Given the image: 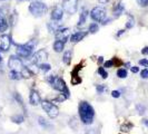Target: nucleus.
<instances>
[{"label":"nucleus","instance_id":"f257e3e1","mask_svg":"<svg viewBox=\"0 0 148 134\" xmlns=\"http://www.w3.org/2000/svg\"><path fill=\"white\" fill-rule=\"evenodd\" d=\"M79 116L84 124H91L95 117V110L87 102H82L79 104Z\"/></svg>","mask_w":148,"mask_h":134},{"label":"nucleus","instance_id":"f03ea898","mask_svg":"<svg viewBox=\"0 0 148 134\" xmlns=\"http://www.w3.org/2000/svg\"><path fill=\"white\" fill-rule=\"evenodd\" d=\"M47 81L49 82V84H50L56 90H58V92H60V93L65 94V95L67 96V98L70 96V95H69V90H68V88H67L66 83L64 82L62 78H60V77H58V76H52L51 75V76H48Z\"/></svg>","mask_w":148,"mask_h":134},{"label":"nucleus","instance_id":"7ed1b4c3","mask_svg":"<svg viewBox=\"0 0 148 134\" xmlns=\"http://www.w3.org/2000/svg\"><path fill=\"white\" fill-rule=\"evenodd\" d=\"M29 11L31 15H34L35 17H42L47 14L48 11V6L42 2V1H32L29 5Z\"/></svg>","mask_w":148,"mask_h":134},{"label":"nucleus","instance_id":"20e7f679","mask_svg":"<svg viewBox=\"0 0 148 134\" xmlns=\"http://www.w3.org/2000/svg\"><path fill=\"white\" fill-rule=\"evenodd\" d=\"M35 46H36L35 41H29V43L23 45L16 44V48H17L16 52H17L18 56L23 57V58H27V57H29L30 55L32 54L34 49H35Z\"/></svg>","mask_w":148,"mask_h":134},{"label":"nucleus","instance_id":"39448f33","mask_svg":"<svg viewBox=\"0 0 148 134\" xmlns=\"http://www.w3.org/2000/svg\"><path fill=\"white\" fill-rule=\"evenodd\" d=\"M41 107L44 108V111L48 114V116L50 119H55L59 115V108L56 106L55 104H52L51 102L48 101H41Z\"/></svg>","mask_w":148,"mask_h":134},{"label":"nucleus","instance_id":"423d86ee","mask_svg":"<svg viewBox=\"0 0 148 134\" xmlns=\"http://www.w3.org/2000/svg\"><path fill=\"white\" fill-rule=\"evenodd\" d=\"M90 17L97 22H103L107 19V11L103 7H95L90 11Z\"/></svg>","mask_w":148,"mask_h":134},{"label":"nucleus","instance_id":"0eeeda50","mask_svg":"<svg viewBox=\"0 0 148 134\" xmlns=\"http://www.w3.org/2000/svg\"><path fill=\"white\" fill-rule=\"evenodd\" d=\"M61 7L67 14L74 15L78 9V0H64L61 3Z\"/></svg>","mask_w":148,"mask_h":134},{"label":"nucleus","instance_id":"6e6552de","mask_svg":"<svg viewBox=\"0 0 148 134\" xmlns=\"http://www.w3.org/2000/svg\"><path fill=\"white\" fill-rule=\"evenodd\" d=\"M47 58H48V52H46L45 49H40V50L35 52V55L32 56V64H36V65L39 66L40 64L46 61Z\"/></svg>","mask_w":148,"mask_h":134},{"label":"nucleus","instance_id":"1a4fd4ad","mask_svg":"<svg viewBox=\"0 0 148 134\" xmlns=\"http://www.w3.org/2000/svg\"><path fill=\"white\" fill-rule=\"evenodd\" d=\"M55 34H56V39L62 43H67L68 39L70 38V29L68 28H59Z\"/></svg>","mask_w":148,"mask_h":134},{"label":"nucleus","instance_id":"9d476101","mask_svg":"<svg viewBox=\"0 0 148 134\" xmlns=\"http://www.w3.org/2000/svg\"><path fill=\"white\" fill-rule=\"evenodd\" d=\"M8 66L10 69L18 70V69H21L23 65H22V61L20 58H18L17 56H10V58L8 60Z\"/></svg>","mask_w":148,"mask_h":134},{"label":"nucleus","instance_id":"9b49d317","mask_svg":"<svg viewBox=\"0 0 148 134\" xmlns=\"http://www.w3.org/2000/svg\"><path fill=\"white\" fill-rule=\"evenodd\" d=\"M51 20H55V21H59L62 19V17H64V9L62 7H60V6H56V7H53V9L51 10Z\"/></svg>","mask_w":148,"mask_h":134},{"label":"nucleus","instance_id":"f8f14e48","mask_svg":"<svg viewBox=\"0 0 148 134\" xmlns=\"http://www.w3.org/2000/svg\"><path fill=\"white\" fill-rule=\"evenodd\" d=\"M1 43H0V50L2 52H8L11 45V38L9 37L8 35H2L0 38Z\"/></svg>","mask_w":148,"mask_h":134},{"label":"nucleus","instance_id":"ddd939ff","mask_svg":"<svg viewBox=\"0 0 148 134\" xmlns=\"http://www.w3.org/2000/svg\"><path fill=\"white\" fill-rule=\"evenodd\" d=\"M29 101L31 105H39L41 103V98H40V95L38 94V92L36 90H31L29 95Z\"/></svg>","mask_w":148,"mask_h":134},{"label":"nucleus","instance_id":"4468645a","mask_svg":"<svg viewBox=\"0 0 148 134\" xmlns=\"http://www.w3.org/2000/svg\"><path fill=\"white\" fill-rule=\"evenodd\" d=\"M125 11V6L123 2H118L117 5H115L114 8H112V12H114V17L115 18H118L120 16L124 14Z\"/></svg>","mask_w":148,"mask_h":134},{"label":"nucleus","instance_id":"2eb2a0df","mask_svg":"<svg viewBox=\"0 0 148 134\" xmlns=\"http://www.w3.org/2000/svg\"><path fill=\"white\" fill-rule=\"evenodd\" d=\"M86 35H87L86 31H76L75 34H73V35L70 36V41H73V43H78V41H80V40H82L84 38L86 37Z\"/></svg>","mask_w":148,"mask_h":134},{"label":"nucleus","instance_id":"dca6fc26","mask_svg":"<svg viewBox=\"0 0 148 134\" xmlns=\"http://www.w3.org/2000/svg\"><path fill=\"white\" fill-rule=\"evenodd\" d=\"M8 29V21L6 19V17L3 15H1L0 12V32H3Z\"/></svg>","mask_w":148,"mask_h":134},{"label":"nucleus","instance_id":"f3484780","mask_svg":"<svg viewBox=\"0 0 148 134\" xmlns=\"http://www.w3.org/2000/svg\"><path fill=\"white\" fill-rule=\"evenodd\" d=\"M87 16H88V10L84 9L80 14V17H79V20H78V27H82V25L86 22V19H87Z\"/></svg>","mask_w":148,"mask_h":134},{"label":"nucleus","instance_id":"a211bd4d","mask_svg":"<svg viewBox=\"0 0 148 134\" xmlns=\"http://www.w3.org/2000/svg\"><path fill=\"white\" fill-rule=\"evenodd\" d=\"M64 48H65V43H62L60 40H56L53 43V49L56 52H61L64 50Z\"/></svg>","mask_w":148,"mask_h":134},{"label":"nucleus","instance_id":"6ab92c4d","mask_svg":"<svg viewBox=\"0 0 148 134\" xmlns=\"http://www.w3.org/2000/svg\"><path fill=\"white\" fill-rule=\"evenodd\" d=\"M9 77H10L11 79H14V81H19V79L22 78V75L20 72L15 70V69H11V72L9 73Z\"/></svg>","mask_w":148,"mask_h":134},{"label":"nucleus","instance_id":"aec40b11","mask_svg":"<svg viewBox=\"0 0 148 134\" xmlns=\"http://www.w3.org/2000/svg\"><path fill=\"white\" fill-rule=\"evenodd\" d=\"M20 73H21L23 78H30V77H32V73L30 72L29 68H27V67H22Z\"/></svg>","mask_w":148,"mask_h":134},{"label":"nucleus","instance_id":"412c9836","mask_svg":"<svg viewBox=\"0 0 148 134\" xmlns=\"http://www.w3.org/2000/svg\"><path fill=\"white\" fill-rule=\"evenodd\" d=\"M62 60L66 65H70V61H71V52H66L64 54V57H62Z\"/></svg>","mask_w":148,"mask_h":134},{"label":"nucleus","instance_id":"4be33fe9","mask_svg":"<svg viewBox=\"0 0 148 134\" xmlns=\"http://www.w3.org/2000/svg\"><path fill=\"white\" fill-rule=\"evenodd\" d=\"M98 30H99V27H98L96 22H92V23L89 25V32L90 34H96Z\"/></svg>","mask_w":148,"mask_h":134},{"label":"nucleus","instance_id":"5701e85b","mask_svg":"<svg viewBox=\"0 0 148 134\" xmlns=\"http://www.w3.org/2000/svg\"><path fill=\"white\" fill-rule=\"evenodd\" d=\"M128 73H127V70L125 68H120L117 70V76H118L119 78H126Z\"/></svg>","mask_w":148,"mask_h":134},{"label":"nucleus","instance_id":"b1692460","mask_svg":"<svg viewBox=\"0 0 148 134\" xmlns=\"http://www.w3.org/2000/svg\"><path fill=\"white\" fill-rule=\"evenodd\" d=\"M134 25H135V20H134V18L132 16H128V20L126 22V28L127 29H130V28H133Z\"/></svg>","mask_w":148,"mask_h":134},{"label":"nucleus","instance_id":"393cba45","mask_svg":"<svg viewBox=\"0 0 148 134\" xmlns=\"http://www.w3.org/2000/svg\"><path fill=\"white\" fill-rule=\"evenodd\" d=\"M98 74L101 76V78H104V79H106L107 77H108V73L106 72V69H105L104 67H99L98 68Z\"/></svg>","mask_w":148,"mask_h":134},{"label":"nucleus","instance_id":"a878e982","mask_svg":"<svg viewBox=\"0 0 148 134\" xmlns=\"http://www.w3.org/2000/svg\"><path fill=\"white\" fill-rule=\"evenodd\" d=\"M38 67H39V69H40V70H42V72H49V70L51 69V66H50L49 64H44V63H42V64H40Z\"/></svg>","mask_w":148,"mask_h":134},{"label":"nucleus","instance_id":"bb28decb","mask_svg":"<svg viewBox=\"0 0 148 134\" xmlns=\"http://www.w3.org/2000/svg\"><path fill=\"white\" fill-rule=\"evenodd\" d=\"M11 121L14 122V123H17V124H20L23 122V116L22 115H17V116H12L11 117Z\"/></svg>","mask_w":148,"mask_h":134},{"label":"nucleus","instance_id":"cd10ccee","mask_svg":"<svg viewBox=\"0 0 148 134\" xmlns=\"http://www.w3.org/2000/svg\"><path fill=\"white\" fill-rule=\"evenodd\" d=\"M96 89L99 94H103V93H105V92H107V89L108 88H107V86H106V85H97Z\"/></svg>","mask_w":148,"mask_h":134},{"label":"nucleus","instance_id":"c85d7f7f","mask_svg":"<svg viewBox=\"0 0 148 134\" xmlns=\"http://www.w3.org/2000/svg\"><path fill=\"white\" fill-rule=\"evenodd\" d=\"M38 119H39V121H38V122H39V124H40L42 127H45V128H49V127H50V124H48V123H47V121H46L45 119L39 117Z\"/></svg>","mask_w":148,"mask_h":134},{"label":"nucleus","instance_id":"c756f323","mask_svg":"<svg viewBox=\"0 0 148 134\" xmlns=\"http://www.w3.org/2000/svg\"><path fill=\"white\" fill-rule=\"evenodd\" d=\"M138 2V5L140 7H147L148 6V0H136Z\"/></svg>","mask_w":148,"mask_h":134},{"label":"nucleus","instance_id":"7c9ffc66","mask_svg":"<svg viewBox=\"0 0 148 134\" xmlns=\"http://www.w3.org/2000/svg\"><path fill=\"white\" fill-rule=\"evenodd\" d=\"M104 66L106 68H110V67L114 66V60H106L104 63Z\"/></svg>","mask_w":148,"mask_h":134},{"label":"nucleus","instance_id":"2f4dec72","mask_svg":"<svg viewBox=\"0 0 148 134\" xmlns=\"http://www.w3.org/2000/svg\"><path fill=\"white\" fill-rule=\"evenodd\" d=\"M140 76H141V78H147V77H148V69H147V68L141 70V72H140Z\"/></svg>","mask_w":148,"mask_h":134},{"label":"nucleus","instance_id":"473e14b6","mask_svg":"<svg viewBox=\"0 0 148 134\" xmlns=\"http://www.w3.org/2000/svg\"><path fill=\"white\" fill-rule=\"evenodd\" d=\"M111 96L115 97V98H118L120 96V92H118V90H112L111 92Z\"/></svg>","mask_w":148,"mask_h":134},{"label":"nucleus","instance_id":"72a5a7b5","mask_svg":"<svg viewBox=\"0 0 148 134\" xmlns=\"http://www.w3.org/2000/svg\"><path fill=\"white\" fill-rule=\"evenodd\" d=\"M139 64H140L141 66L148 67V60L147 59H140L139 60Z\"/></svg>","mask_w":148,"mask_h":134},{"label":"nucleus","instance_id":"f704fd0d","mask_svg":"<svg viewBox=\"0 0 148 134\" xmlns=\"http://www.w3.org/2000/svg\"><path fill=\"white\" fill-rule=\"evenodd\" d=\"M137 110L139 111V113H140V114H143V113L145 112V107H144L143 105L139 104V105H137Z\"/></svg>","mask_w":148,"mask_h":134},{"label":"nucleus","instance_id":"c9c22d12","mask_svg":"<svg viewBox=\"0 0 148 134\" xmlns=\"http://www.w3.org/2000/svg\"><path fill=\"white\" fill-rule=\"evenodd\" d=\"M141 54H143V55H148V46L141 49Z\"/></svg>","mask_w":148,"mask_h":134},{"label":"nucleus","instance_id":"e433bc0d","mask_svg":"<svg viewBox=\"0 0 148 134\" xmlns=\"http://www.w3.org/2000/svg\"><path fill=\"white\" fill-rule=\"evenodd\" d=\"M132 72H133V73H138V72H139V68L137 66H133L132 67Z\"/></svg>","mask_w":148,"mask_h":134},{"label":"nucleus","instance_id":"4c0bfd02","mask_svg":"<svg viewBox=\"0 0 148 134\" xmlns=\"http://www.w3.org/2000/svg\"><path fill=\"white\" fill-rule=\"evenodd\" d=\"M124 32H125V30H124V29L119 30L118 32H117V37H119V36H121V35H123V34H124Z\"/></svg>","mask_w":148,"mask_h":134},{"label":"nucleus","instance_id":"58836bf2","mask_svg":"<svg viewBox=\"0 0 148 134\" xmlns=\"http://www.w3.org/2000/svg\"><path fill=\"white\" fill-rule=\"evenodd\" d=\"M109 0H98V2L99 3H101V5H105V3H107Z\"/></svg>","mask_w":148,"mask_h":134},{"label":"nucleus","instance_id":"ea45409f","mask_svg":"<svg viewBox=\"0 0 148 134\" xmlns=\"http://www.w3.org/2000/svg\"><path fill=\"white\" fill-rule=\"evenodd\" d=\"M103 61H104V57H101V56H100V57H98V63H99V64H101Z\"/></svg>","mask_w":148,"mask_h":134},{"label":"nucleus","instance_id":"a19ab883","mask_svg":"<svg viewBox=\"0 0 148 134\" xmlns=\"http://www.w3.org/2000/svg\"><path fill=\"white\" fill-rule=\"evenodd\" d=\"M143 122H144V124H145V125H146V126L148 127V119H144Z\"/></svg>","mask_w":148,"mask_h":134},{"label":"nucleus","instance_id":"79ce46f5","mask_svg":"<svg viewBox=\"0 0 148 134\" xmlns=\"http://www.w3.org/2000/svg\"><path fill=\"white\" fill-rule=\"evenodd\" d=\"M1 61H2V58H1V55H0V63H1Z\"/></svg>","mask_w":148,"mask_h":134}]
</instances>
